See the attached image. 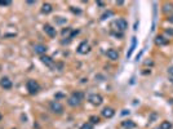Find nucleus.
Listing matches in <instances>:
<instances>
[{
  "label": "nucleus",
  "instance_id": "1",
  "mask_svg": "<svg viewBox=\"0 0 173 129\" xmlns=\"http://www.w3.org/2000/svg\"><path fill=\"white\" fill-rule=\"evenodd\" d=\"M83 99H84V93L77 90V92H74L70 95L69 99H67V103H69L71 107H76V106H79L80 103L83 102Z\"/></svg>",
  "mask_w": 173,
  "mask_h": 129
},
{
  "label": "nucleus",
  "instance_id": "2",
  "mask_svg": "<svg viewBox=\"0 0 173 129\" xmlns=\"http://www.w3.org/2000/svg\"><path fill=\"white\" fill-rule=\"evenodd\" d=\"M26 89H27V92L30 93L31 95H35V94H38L39 90H40V84L34 79H28L27 81H26Z\"/></svg>",
  "mask_w": 173,
  "mask_h": 129
},
{
  "label": "nucleus",
  "instance_id": "3",
  "mask_svg": "<svg viewBox=\"0 0 173 129\" xmlns=\"http://www.w3.org/2000/svg\"><path fill=\"white\" fill-rule=\"evenodd\" d=\"M49 107H50L52 112L56 114V115H61V114L63 112V106H62L57 99L56 101H52V102L49 103Z\"/></svg>",
  "mask_w": 173,
  "mask_h": 129
},
{
  "label": "nucleus",
  "instance_id": "4",
  "mask_svg": "<svg viewBox=\"0 0 173 129\" xmlns=\"http://www.w3.org/2000/svg\"><path fill=\"white\" fill-rule=\"evenodd\" d=\"M88 101H89L93 106H100V105H102L103 98H102V95H101V94L94 93V94H90L89 97H88Z\"/></svg>",
  "mask_w": 173,
  "mask_h": 129
},
{
  "label": "nucleus",
  "instance_id": "5",
  "mask_svg": "<svg viewBox=\"0 0 173 129\" xmlns=\"http://www.w3.org/2000/svg\"><path fill=\"white\" fill-rule=\"evenodd\" d=\"M0 87H1L3 89H5V90H9V89H12L13 83L8 76H3L1 79H0Z\"/></svg>",
  "mask_w": 173,
  "mask_h": 129
},
{
  "label": "nucleus",
  "instance_id": "6",
  "mask_svg": "<svg viewBox=\"0 0 173 129\" xmlns=\"http://www.w3.org/2000/svg\"><path fill=\"white\" fill-rule=\"evenodd\" d=\"M114 25H115V27L118 28L119 31H124V30H127V27H128V22H127L124 18H118V19L114 22Z\"/></svg>",
  "mask_w": 173,
  "mask_h": 129
},
{
  "label": "nucleus",
  "instance_id": "7",
  "mask_svg": "<svg viewBox=\"0 0 173 129\" xmlns=\"http://www.w3.org/2000/svg\"><path fill=\"white\" fill-rule=\"evenodd\" d=\"M76 50H77L79 54H87V53H89L90 46H89V44H88L87 41H81V43L79 44V46H77Z\"/></svg>",
  "mask_w": 173,
  "mask_h": 129
},
{
  "label": "nucleus",
  "instance_id": "8",
  "mask_svg": "<svg viewBox=\"0 0 173 129\" xmlns=\"http://www.w3.org/2000/svg\"><path fill=\"white\" fill-rule=\"evenodd\" d=\"M44 31H45V34L49 36V38H56V35H57V31H56V28L53 27V26H50V25H44Z\"/></svg>",
  "mask_w": 173,
  "mask_h": 129
},
{
  "label": "nucleus",
  "instance_id": "9",
  "mask_svg": "<svg viewBox=\"0 0 173 129\" xmlns=\"http://www.w3.org/2000/svg\"><path fill=\"white\" fill-rule=\"evenodd\" d=\"M106 56H107L108 59H111V61H116V59H119V52L115 50V49H108V50L106 52Z\"/></svg>",
  "mask_w": 173,
  "mask_h": 129
},
{
  "label": "nucleus",
  "instance_id": "10",
  "mask_svg": "<svg viewBox=\"0 0 173 129\" xmlns=\"http://www.w3.org/2000/svg\"><path fill=\"white\" fill-rule=\"evenodd\" d=\"M40 61L43 62L44 64H46V66H49V67H52L54 64V61H53V58L52 57H49V56H40Z\"/></svg>",
  "mask_w": 173,
  "mask_h": 129
},
{
  "label": "nucleus",
  "instance_id": "11",
  "mask_svg": "<svg viewBox=\"0 0 173 129\" xmlns=\"http://www.w3.org/2000/svg\"><path fill=\"white\" fill-rule=\"evenodd\" d=\"M34 52L38 54H40V56H44L46 52V46L43 45V44H36L35 46H34Z\"/></svg>",
  "mask_w": 173,
  "mask_h": 129
},
{
  "label": "nucleus",
  "instance_id": "12",
  "mask_svg": "<svg viewBox=\"0 0 173 129\" xmlns=\"http://www.w3.org/2000/svg\"><path fill=\"white\" fill-rule=\"evenodd\" d=\"M114 115H115V111H114V108H111V107H105V108L102 110V116H103V118L110 119V118H112Z\"/></svg>",
  "mask_w": 173,
  "mask_h": 129
},
{
  "label": "nucleus",
  "instance_id": "13",
  "mask_svg": "<svg viewBox=\"0 0 173 129\" xmlns=\"http://www.w3.org/2000/svg\"><path fill=\"white\" fill-rule=\"evenodd\" d=\"M136 46H137V38H132V44H131V48H129L128 53H127V58H131L132 57V54H133Z\"/></svg>",
  "mask_w": 173,
  "mask_h": 129
},
{
  "label": "nucleus",
  "instance_id": "14",
  "mask_svg": "<svg viewBox=\"0 0 173 129\" xmlns=\"http://www.w3.org/2000/svg\"><path fill=\"white\" fill-rule=\"evenodd\" d=\"M53 12V7H52L49 3H44L43 7H41V13H44V14H49V13Z\"/></svg>",
  "mask_w": 173,
  "mask_h": 129
},
{
  "label": "nucleus",
  "instance_id": "15",
  "mask_svg": "<svg viewBox=\"0 0 173 129\" xmlns=\"http://www.w3.org/2000/svg\"><path fill=\"white\" fill-rule=\"evenodd\" d=\"M62 36H66L67 39H69V40H71V34H72V28L71 27H65L63 30H62Z\"/></svg>",
  "mask_w": 173,
  "mask_h": 129
},
{
  "label": "nucleus",
  "instance_id": "16",
  "mask_svg": "<svg viewBox=\"0 0 173 129\" xmlns=\"http://www.w3.org/2000/svg\"><path fill=\"white\" fill-rule=\"evenodd\" d=\"M121 125H123L124 128H127V129H132V128L136 126V124H134L132 120H124V121H121Z\"/></svg>",
  "mask_w": 173,
  "mask_h": 129
},
{
  "label": "nucleus",
  "instance_id": "17",
  "mask_svg": "<svg viewBox=\"0 0 173 129\" xmlns=\"http://www.w3.org/2000/svg\"><path fill=\"white\" fill-rule=\"evenodd\" d=\"M155 41H156L158 45H165V44H168V39H165L164 36H158Z\"/></svg>",
  "mask_w": 173,
  "mask_h": 129
},
{
  "label": "nucleus",
  "instance_id": "18",
  "mask_svg": "<svg viewBox=\"0 0 173 129\" xmlns=\"http://www.w3.org/2000/svg\"><path fill=\"white\" fill-rule=\"evenodd\" d=\"M163 12H164V13L173 12V4H164V5H163Z\"/></svg>",
  "mask_w": 173,
  "mask_h": 129
},
{
  "label": "nucleus",
  "instance_id": "19",
  "mask_svg": "<svg viewBox=\"0 0 173 129\" xmlns=\"http://www.w3.org/2000/svg\"><path fill=\"white\" fill-rule=\"evenodd\" d=\"M112 15H114V12H112V10H107V12H105L102 15H101V19L105 21V19H107V18L112 17Z\"/></svg>",
  "mask_w": 173,
  "mask_h": 129
},
{
  "label": "nucleus",
  "instance_id": "20",
  "mask_svg": "<svg viewBox=\"0 0 173 129\" xmlns=\"http://www.w3.org/2000/svg\"><path fill=\"white\" fill-rule=\"evenodd\" d=\"M170 128H172V123L170 121H163L159 126V129H170Z\"/></svg>",
  "mask_w": 173,
  "mask_h": 129
},
{
  "label": "nucleus",
  "instance_id": "21",
  "mask_svg": "<svg viewBox=\"0 0 173 129\" xmlns=\"http://www.w3.org/2000/svg\"><path fill=\"white\" fill-rule=\"evenodd\" d=\"M89 121H90V124H98L100 123V118H98V116H90L89 118Z\"/></svg>",
  "mask_w": 173,
  "mask_h": 129
},
{
  "label": "nucleus",
  "instance_id": "22",
  "mask_svg": "<svg viewBox=\"0 0 173 129\" xmlns=\"http://www.w3.org/2000/svg\"><path fill=\"white\" fill-rule=\"evenodd\" d=\"M54 21H56L57 23H59V25H62V23L66 22V18H63V17H56V18H54Z\"/></svg>",
  "mask_w": 173,
  "mask_h": 129
},
{
  "label": "nucleus",
  "instance_id": "23",
  "mask_svg": "<svg viewBox=\"0 0 173 129\" xmlns=\"http://www.w3.org/2000/svg\"><path fill=\"white\" fill-rule=\"evenodd\" d=\"M10 4H12V1H9V0H0V7H8Z\"/></svg>",
  "mask_w": 173,
  "mask_h": 129
},
{
  "label": "nucleus",
  "instance_id": "24",
  "mask_svg": "<svg viewBox=\"0 0 173 129\" xmlns=\"http://www.w3.org/2000/svg\"><path fill=\"white\" fill-rule=\"evenodd\" d=\"M80 129H93V124H90V123H85V124H83L81 128H80Z\"/></svg>",
  "mask_w": 173,
  "mask_h": 129
},
{
  "label": "nucleus",
  "instance_id": "25",
  "mask_svg": "<svg viewBox=\"0 0 173 129\" xmlns=\"http://www.w3.org/2000/svg\"><path fill=\"white\" fill-rule=\"evenodd\" d=\"M168 72H169L170 75H173V66H170L169 69H168Z\"/></svg>",
  "mask_w": 173,
  "mask_h": 129
},
{
  "label": "nucleus",
  "instance_id": "26",
  "mask_svg": "<svg viewBox=\"0 0 173 129\" xmlns=\"http://www.w3.org/2000/svg\"><path fill=\"white\" fill-rule=\"evenodd\" d=\"M56 97H57V98H61V97H65V95H63V94H62V93H58V94H57V95H56Z\"/></svg>",
  "mask_w": 173,
  "mask_h": 129
},
{
  "label": "nucleus",
  "instance_id": "27",
  "mask_svg": "<svg viewBox=\"0 0 173 129\" xmlns=\"http://www.w3.org/2000/svg\"><path fill=\"white\" fill-rule=\"evenodd\" d=\"M97 4H98V5H100V7H105V4H103V3H102V1H97Z\"/></svg>",
  "mask_w": 173,
  "mask_h": 129
},
{
  "label": "nucleus",
  "instance_id": "28",
  "mask_svg": "<svg viewBox=\"0 0 173 129\" xmlns=\"http://www.w3.org/2000/svg\"><path fill=\"white\" fill-rule=\"evenodd\" d=\"M167 34H170V35H173V30H167Z\"/></svg>",
  "mask_w": 173,
  "mask_h": 129
},
{
  "label": "nucleus",
  "instance_id": "29",
  "mask_svg": "<svg viewBox=\"0 0 173 129\" xmlns=\"http://www.w3.org/2000/svg\"><path fill=\"white\" fill-rule=\"evenodd\" d=\"M169 21H170V22H173V15H172V17L169 18Z\"/></svg>",
  "mask_w": 173,
  "mask_h": 129
},
{
  "label": "nucleus",
  "instance_id": "30",
  "mask_svg": "<svg viewBox=\"0 0 173 129\" xmlns=\"http://www.w3.org/2000/svg\"><path fill=\"white\" fill-rule=\"evenodd\" d=\"M170 83H172V84H173V77H172V79H170Z\"/></svg>",
  "mask_w": 173,
  "mask_h": 129
},
{
  "label": "nucleus",
  "instance_id": "31",
  "mask_svg": "<svg viewBox=\"0 0 173 129\" xmlns=\"http://www.w3.org/2000/svg\"><path fill=\"white\" fill-rule=\"evenodd\" d=\"M0 120H1V115H0Z\"/></svg>",
  "mask_w": 173,
  "mask_h": 129
},
{
  "label": "nucleus",
  "instance_id": "32",
  "mask_svg": "<svg viewBox=\"0 0 173 129\" xmlns=\"http://www.w3.org/2000/svg\"><path fill=\"white\" fill-rule=\"evenodd\" d=\"M158 129H159V128H158Z\"/></svg>",
  "mask_w": 173,
  "mask_h": 129
}]
</instances>
